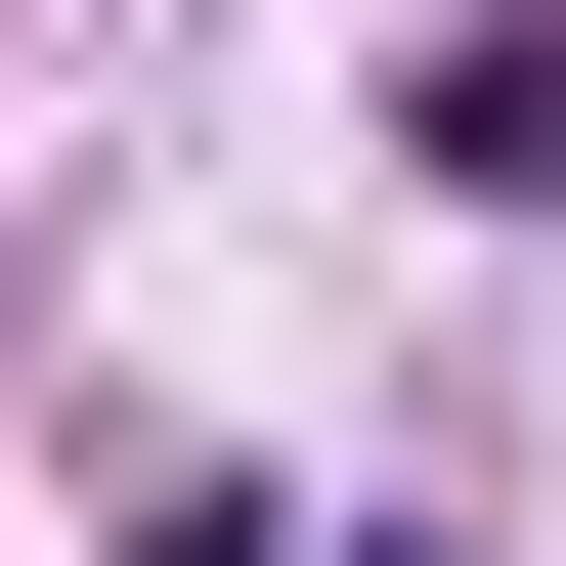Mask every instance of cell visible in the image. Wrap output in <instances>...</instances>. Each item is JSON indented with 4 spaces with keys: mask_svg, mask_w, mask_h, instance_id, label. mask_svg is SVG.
I'll use <instances>...</instances> for the list:
<instances>
[{
    "mask_svg": "<svg viewBox=\"0 0 566 566\" xmlns=\"http://www.w3.org/2000/svg\"><path fill=\"white\" fill-rule=\"evenodd\" d=\"M436 175H523V218H566V44H436Z\"/></svg>",
    "mask_w": 566,
    "mask_h": 566,
    "instance_id": "6da1fadb",
    "label": "cell"
}]
</instances>
